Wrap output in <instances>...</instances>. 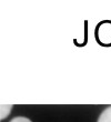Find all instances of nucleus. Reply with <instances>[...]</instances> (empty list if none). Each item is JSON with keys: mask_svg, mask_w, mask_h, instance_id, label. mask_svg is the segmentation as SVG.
I'll list each match as a JSON object with an SVG mask.
<instances>
[{"mask_svg": "<svg viewBox=\"0 0 111 122\" xmlns=\"http://www.w3.org/2000/svg\"><path fill=\"white\" fill-rule=\"evenodd\" d=\"M97 122H111V106L102 111Z\"/></svg>", "mask_w": 111, "mask_h": 122, "instance_id": "f257e3e1", "label": "nucleus"}, {"mask_svg": "<svg viewBox=\"0 0 111 122\" xmlns=\"http://www.w3.org/2000/svg\"><path fill=\"white\" fill-rule=\"evenodd\" d=\"M11 108H12V106H10V104L9 106H5V104L1 106V120H3L8 114H9Z\"/></svg>", "mask_w": 111, "mask_h": 122, "instance_id": "f03ea898", "label": "nucleus"}, {"mask_svg": "<svg viewBox=\"0 0 111 122\" xmlns=\"http://www.w3.org/2000/svg\"><path fill=\"white\" fill-rule=\"evenodd\" d=\"M10 122H31L28 118H25V117H17V118H13L12 120H10Z\"/></svg>", "mask_w": 111, "mask_h": 122, "instance_id": "7ed1b4c3", "label": "nucleus"}]
</instances>
